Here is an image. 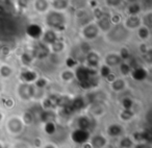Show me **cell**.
Wrapping results in <instances>:
<instances>
[{
    "mask_svg": "<svg viewBox=\"0 0 152 148\" xmlns=\"http://www.w3.org/2000/svg\"><path fill=\"white\" fill-rule=\"evenodd\" d=\"M41 23L46 28L53 29L59 34H65L71 26L72 20L70 13L50 10L40 18Z\"/></svg>",
    "mask_w": 152,
    "mask_h": 148,
    "instance_id": "cell-1",
    "label": "cell"
},
{
    "mask_svg": "<svg viewBox=\"0 0 152 148\" xmlns=\"http://www.w3.org/2000/svg\"><path fill=\"white\" fill-rule=\"evenodd\" d=\"M132 36L133 34L128 32L122 24H119V25H113L108 32L102 34L101 38L110 46L119 47L128 44L132 39Z\"/></svg>",
    "mask_w": 152,
    "mask_h": 148,
    "instance_id": "cell-2",
    "label": "cell"
},
{
    "mask_svg": "<svg viewBox=\"0 0 152 148\" xmlns=\"http://www.w3.org/2000/svg\"><path fill=\"white\" fill-rule=\"evenodd\" d=\"M3 126H4L5 133L13 138L20 137L21 135H23L26 129L19 114H12L10 116H7L3 122Z\"/></svg>",
    "mask_w": 152,
    "mask_h": 148,
    "instance_id": "cell-3",
    "label": "cell"
},
{
    "mask_svg": "<svg viewBox=\"0 0 152 148\" xmlns=\"http://www.w3.org/2000/svg\"><path fill=\"white\" fill-rule=\"evenodd\" d=\"M36 87L34 84H24L17 81L14 87V97L21 103H31L34 102V94Z\"/></svg>",
    "mask_w": 152,
    "mask_h": 148,
    "instance_id": "cell-4",
    "label": "cell"
},
{
    "mask_svg": "<svg viewBox=\"0 0 152 148\" xmlns=\"http://www.w3.org/2000/svg\"><path fill=\"white\" fill-rule=\"evenodd\" d=\"M78 37L79 40L92 44V43L99 40L102 37V34L100 32L96 21L92 20V21L88 22L87 24H85V25L80 26L78 28Z\"/></svg>",
    "mask_w": 152,
    "mask_h": 148,
    "instance_id": "cell-5",
    "label": "cell"
},
{
    "mask_svg": "<svg viewBox=\"0 0 152 148\" xmlns=\"http://www.w3.org/2000/svg\"><path fill=\"white\" fill-rule=\"evenodd\" d=\"M43 30H44V26L41 23L40 20L39 21L30 20L26 23L25 27H24V34H25L28 42H37V41H40Z\"/></svg>",
    "mask_w": 152,
    "mask_h": 148,
    "instance_id": "cell-6",
    "label": "cell"
},
{
    "mask_svg": "<svg viewBox=\"0 0 152 148\" xmlns=\"http://www.w3.org/2000/svg\"><path fill=\"white\" fill-rule=\"evenodd\" d=\"M40 71L36 67H20L17 70V81L24 84H34L40 76Z\"/></svg>",
    "mask_w": 152,
    "mask_h": 148,
    "instance_id": "cell-7",
    "label": "cell"
},
{
    "mask_svg": "<svg viewBox=\"0 0 152 148\" xmlns=\"http://www.w3.org/2000/svg\"><path fill=\"white\" fill-rule=\"evenodd\" d=\"M71 15V20L77 28H79L80 26L87 24L88 22L92 21L93 18H92L91 15V11L88 10L86 7H77V9L73 10V11L70 13Z\"/></svg>",
    "mask_w": 152,
    "mask_h": 148,
    "instance_id": "cell-8",
    "label": "cell"
},
{
    "mask_svg": "<svg viewBox=\"0 0 152 148\" xmlns=\"http://www.w3.org/2000/svg\"><path fill=\"white\" fill-rule=\"evenodd\" d=\"M104 135L110 140H117L127 133L126 125L119 121L110 122L104 127Z\"/></svg>",
    "mask_w": 152,
    "mask_h": 148,
    "instance_id": "cell-9",
    "label": "cell"
},
{
    "mask_svg": "<svg viewBox=\"0 0 152 148\" xmlns=\"http://www.w3.org/2000/svg\"><path fill=\"white\" fill-rule=\"evenodd\" d=\"M71 120L73 122L75 128L86 129V130H89L91 133L92 129H93L94 122L96 121L95 119H93L91 116H89L86 112L78 113V114L74 115V117Z\"/></svg>",
    "mask_w": 152,
    "mask_h": 148,
    "instance_id": "cell-10",
    "label": "cell"
},
{
    "mask_svg": "<svg viewBox=\"0 0 152 148\" xmlns=\"http://www.w3.org/2000/svg\"><path fill=\"white\" fill-rule=\"evenodd\" d=\"M81 64L88 68L97 70L99 66L102 64V53L98 49L92 48L89 52L85 54Z\"/></svg>",
    "mask_w": 152,
    "mask_h": 148,
    "instance_id": "cell-11",
    "label": "cell"
},
{
    "mask_svg": "<svg viewBox=\"0 0 152 148\" xmlns=\"http://www.w3.org/2000/svg\"><path fill=\"white\" fill-rule=\"evenodd\" d=\"M85 112L96 121H98L107 114V104L103 102H92L88 104Z\"/></svg>",
    "mask_w": 152,
    "mask_h": 148,
    "instance_id": "cell-12",
    "label": "cell"
},
{
    "mask_svg": "<svg viewBox=\"0 0 152 148\" xmlns=\"http://www.w3.org/2000/svg\"><path fill=\"white\" fill-rule=\"evenodd\" d=\"M50 10H51L50 0H31L30 14L34 17H37L40 19L41 17H43Z\"/></svg>",
    "mask_w": 152,
    "mask_h": 148,
    "instance_id": "cell-13",
    "label": "cell"
},
{
    "mask_svg": "<svg viewBox=\"0 0 152 148\" xmlns=\"http://www.w3.org/2000/svg\"><path fill=\"white\" fill-rule=\"evenodd\" d=\"M128 89H129L128 78L121 77V76H119V75L114 81H112V83L107 85L108 92L113 94H117V95L125 93L126 91H128Z\"/></svg>",
    "mask_w": 152,
    "mask_h": 148,
    "instance_id": "cell-14",
    "label": "cell"
},
{
    "mask_svg": "<svg viewBox=\"0 0 152 148\" xmlns=\"http://www.w3.org/2000/svg\"><path fill=\"white\" fill-rule=\"evenodd\" d=\"M150 76V68L144 65H140L137 67L132 68L129 78L137 84L145 83Z\"/></svg>",
    "mask_w": 152,
    "mask_h": 148,
    "instance_id": "cell-15",
    "label": "cell"
},
{
    "mask_svg": "<svg viewBox=\"0 0 152 148\" xmlns=\"http://www.w3.org/2000/svg\"><path fill=\"white\" fill-rule=\"evenodd\" d=\"M91 133H92L91 131L86 130V129H80V128H75V127H73V129H72L69 133V140L73 144H75V145L80 146L81 144L89 141Z\"/></svg>",
    "mask_w": 152,
    "mask_h": 148,
    "instance_id": "cell-16",
    "label": "cell"
},
{
    "mask_svg": "<svg viewBox=\"0 0 152 148\" xmlns=\"http://www.w3.org/2000/svg\"><path fill=\"white\" fill-rule=\"evenodd\" d=\"M89 142L92 148H106L110 145V141L102 131H92Z\"/></svg>",
    "mask_w": 152,
    "mask_h": 148,
    "instance_id": "cell-17",
    "label": "cell"
},
{
    "mask_svg": "<svg viewBox=\"0 0 152 148\" xmlns=\"http://www.w3.org/2000/svg\"><path fill=\"white\" fill-rule=\"evenodd\" d=\"M17 68L11 62H0V78L1 81H9L16 76Z\"/></svg>",
    "mask_w": 152,
    "mask_h": 148,
    "instance_id": "cell-18",
    "label": "cell"
},
{
    "mask_svg": "<svg viewBox=\"0 0 152 148\" xmlns=\"http://www.w3.org/2000/svg\"><path fill=\"white\" fill-rule=\"evenodd\" d=\"M50 53L53 54H59V55H65L66 52L69 50V43H68L67 39L65 38V34H61L54 43L48 46Z\"/></svg>",
    "mask_w": 152,
    "mask_h": 148,
    "instance_id": "cell-19",
    "label": "cell"
},
{
    "mask_svg": "<svg viewBox=\"0 0 152 148\" xmlns=\"http://www.w3.org/2000/svg\"><path fill=\"white\" fill-rule=\"evenodd\" d=\"M121 62H122V59H121L120 55L118 54L117 50H108L102 54V64L108 66L113 70L117 69V67L120 65Z\"/></svg>",
    "mask_w": 152,
    "mask_h": 148,
    "instance_id": "cell-20",
    "label": "cell"
},
{
    "mask_svg": "<svg viewBox=\"0 0 152 148\" xmlns=\"http://www.w3.org/2000/svg\"><path fill=\"white\" fill-rule=\"evenodd\" d=\"M57 81L61 85H72L73 83H75V71L65 67L59 68L57 71Z\"/></svg>",
    "mask_w": 152,
    "mask_h": 148,
    "instance_id": "cell-21",
    "label": "cell"
},
{
    "mask_svg": "<svg viewBox=\"0 0 152 148\" xmlns=\"http://www.w3.org/2000/svg\"><path fill=\"white\" fill-rule=\"evenodd\" d=\"M31 0H14L13 15L28 16L30 14Z\"/></svg>",
    "mask_w": 152,
    "mask_h": 148,
    "instance_id": "cell-22",
    "label": "cell"
},
{
    "mask_svg": "<svg viewBox=\"0 0 152 148\" xmlns=\"http://www.w3.org/2000/svg\"><path fill=\"white\" fill-rule=\"evenodd\" d=\"M145 10L146 7L143 4V2L137 1V2L126 3L125 7H123L122 12L124 14V16H140Z\"/></svg>",
    "mask_w": 152,
    "mask_h": 148,
    "instance_id": "cell-23",
    "label": "cell"
},
{
    "mask_svg": "<svg viewBox=\"0 0 152 148\" xmlns=\"http://www.w3.org/2000/svg\"><path fill=\"white\" fill-rule=\"evenodd\" d=\"M122 25L126 28L131 34L135 32L140 26H142V19L141 16H124Z\"/></svg>",
    "mask_w": 152,
    "mask_h": 148,
    "instance_id": "cell-24",
    "label": "cell"
},
{
    "mask_svg": "<svg viewBox=\"0 0 152 148\" xmlns=\"http://www.w3.org/2000/svg\"><path fill=\"white\" fill-rule=\"evenodd\" d=\"M129 135H130L131 139L133 140V142L135 144L142 143V142H149V143H151V140H152L151 131L147 128L135 129V130H133Z\"/></svg>",
    "mask_w": 152,
    "mask_h": 148,
    "instance_id": "cell-25",
    "label": "cell"
},
{
    "mask_svg": "<svg viewBox=\"0 0 152 148\" xmlns=\"http://www.w3.org/2000/svg\"><path fill=\"white\" fill-rule=\"evenodd\" d=\"M87 102H86V99L83 97V94H78V95H72L71 101H70V106L73 110V112L76 114L78 113H83L86 111V108H87Z\"/></svg>",
    "mask_w": 152,
    "mask_h": 148,
    "instance_id": "cell-26",
    "label": "cell"
},
{
    "mask_svg": "<svg viewBox=\"0 0 152 148\" xmlns=\"http://www.w3.org/2000/svg\"><path fill=\"white\" fill-rule=\"evenodd\" d=\"M117 117H118V121L123 124H128L134 121L137 117V113L133 110H126V108H119L118 113H117Z\"/></svg>",
    "mask_w": 152,
    "mask_h": 148,
    "instance_id": "cell-27",
    "label": "cell"
},
{
    "mask_svg": "<svg viewBox=\"0 0 152 148\" xmlns=\"http://www.w3.org/2000/svg\"><path fill=\"white\" fill-rule=\"evenodd\" d=\"M14 56V46L11 43L1 41L0 42V62H10Z\"/></svg>",
    "mask_w": 152,
    "mask_h": 148,
    "instance_id": "cell-28",
    "label": "cell"
},
{
    "mask_svg": "<svg viewBox=\"0 0 152 148\" xmlns=\"http://www.w3.org/2000/svg\"><path fill=\"white\" fill-rule=\"evenodd\" d=\"M61 36V34H57L55 30L50 29V28L44 27L43 34H42L41 39H40V42H42L43 44L46 45V46H49V45H51L52 43H54Z\"/></svg>",
    "mask_w": 152,
    "mask_h": 148,
    "instance_id": "cell-29",
    "label": "cell"
},
{
    "mask_svg": "<svg viewBox=\"0 0 152 148\" xmlns=\"http://www.w3.org/2000/svg\"><path fill=\"white\" fill-rule=\"evenodd\" d=\"M17 100L14 96L11 95H1L0 98V108H2L5 112H9V111H13L14 108L17 106Z\"/></svg>",
    "mask_w": 152,
    "mask_h": 148,
    "instance_id": "cell-30",
    "label": "cell"
},
{
    "mask_svg": "<svg viewBox=\"0 0 152 148\" xmlns=\"http://www.w3.org/2000/svg\"><path fill=\"white\" fill-rule=\"evenodd\" d=\"M137 42H150L151 40V28L142 25L133 32Z\"/></svg>",
    "mask_w": 152,
    "mask_h": 148,
    "instance_id": "cell-31",
    "label": "cell"
},
{
    "mask_svg": "<svg viewBox=\"0 0 152 148\" xmlns=\"http://www.w3.org/2000/svg\"><path fill=\"white\" fill-rule=\"evenodd\" d=\"M101 5L108 11H122L126 2L125 0H100Z\"/></svg>",
    "mask_w": 152,
    "mask_h": 148,
    "instance_id": "cell-32",
    "label": "cell"
},
{
    "mask_svg": "<svg viewBox=\"0 0 152 148\" xmlns=\"http://www.w3.org/2000/svg\"><path fill=\"white\" fill-rule=\"evenodd\" d=\"M58 130V124L57 121H47V122L42 123V133L46 137H53L56 135Z\"/></svg>",
    "mask_w": 152,
    "mask_h": 148,
    "instance_id": "cell-33",
    "label": "cell"
},
{
    "mask_svg": "<svg viewBox=\"0 0 152 148\" xmlns=\"http://www.w3.org/2000/svg\"><path fill=\"white\" fill-rule=\"evenodd\" d=\"M51 10L58 12H67L70 13L71 11V1L70 0H50Z\"/></svg>",
    "mask_w": 152,
    "mask_h": 148,
    "instance_id": "cell-34",
    "label": "cell"
},
{
    "mask_svg": "<svg viewBox=\"0 0 152 148\" xmlns=\"http://www.w3.org/2000/svg\"><path fill=\"white\" fill-rule=\"evenodd\" d=\"M34 86L37 89L48 91L49 88L52 86V79L49 76H47V75H45V74H40V76H39L38 78H37V81L34 83Z\"/></svg>",
    "mask_w": 152,
    "mask_h": 148,
    "instance_id": "cell-35",
    "label": "cell"
},
{
    "mask_svg": "<svg viewBox=\"0 0 152 148\" xmlns=\"http://www.w3.org/2000/svg\"><path fill=\"white\" fill-rule=\"evenodd\" d=\"M19 115H20V117H21V120H22V122L24 123L25 127L32 126L37 120L36 115H34V113L32 112L31 110H27V108L23 110Z\"/></svg>",
    "mask_w": 152,
    "mask_h": 148,
    "instance_id": "cell-36",
    "label": "cell"
},
{
    "mask_svg": "<svg viewBox=\"0 0 152 148\" xmlns=\"http://www.w3.org/2000/svg\"><path fill=\"white\" fill-rule=\"evenodd\" d=\"M119 104H120V108H126V110L135 111V108H137V99H134V98L131 97V96L125 95L120 99ZM135 112H137V111H135Z\"/></svg>",
    "mask_w": 152,
    "mask_h": 148,
    "instance_id": "cell-37",
    "label": "cell"
},
{
    "mask_svg": "<svg viewBox=\"0 0 152 148\" xmlns=\"http://www.w3.org/2000/svg\"><path fill=\"white\" fill-rule=\"evenodd\" d=\"M135 145V143L133 142V140L131 139L130 135L129 133H126L123 137L119 138V139L116 140V148H133Z\"/></svg>",
    "mask_w": 152,
    "mask_h": 148,
    "instance_id": "cell-38",
    "label": "cell"
},
{
    "mask_svg": "<svg viewBox=\"0 0 152 148\" xmlns=\"http://www.w3.org/2000/svg\"><path fill=\"white\" fill-rule=\"evenodd\" d=\"M96 23H97L98 27H99V29L102 34H105L106 32H108V30L110 29V27L113 26L110 21V13L106 14L105 16H103V17L100 18V19H98L97 21H96Z\"/></svg>",
    "mask_w": 152,
    "mask_h": 148,
    "instance_id": "cell-39",
    "label": "cell"
},
{
    "mask_svg": "<svg viewBox=\"0 0 152 148\" xmlns=\"http://www.w3.org/2000/svg\"><path fill=\"white\" fill-rule=\"evenodd\" d=\"M131 66L129 65L127 62H121L120 65L117 67V74L121 77H125V78H129L131 73Z\"/></svg>",
    "mask_w": 152,
    "mask_h": 148,
    "instance_id": "cell-40",
    "label": "cell"
},
{
    "mask_svg": "<svg viewBox=\"0 0 152 148\" xmlns=\"http://www.w3.org/2000/svg\"><path fill=\"white\" fill-rule=\"evenodd\" d=\"M80 65V63L78 62V59H76L75 57L73 56L72 54H67L64 56L63 59V67L68 68V69H72L75 70L76 68Z\"/></svg>",
    "mask_w": 152,
    "mask_h": 148,
    "instance_id": "cell-41",
    "label": "cell"
},
{
    "mask_svg": "<svg viewBox=\"0 0 152 148\" xmlns=\"http://www.w3.org/2000/svg\"><path fill=\"white\" fill-rule=\"evenodd\" d=\"M117 51H118V54L120 55L122 62H127L132 55V51H131V48L129 47L128 44L119 46Z\"/></svg>",
    "mask_w": 152,
    "mask_h": 148,
    "instance_id": "cell-42",
    "label": "cell"
},
{
    "mask_svg": "<svg viewBox=\"0 0 152 148\" xmlns=\"http://www.w3.org/2000/svg\"><path fill=\"white\" fill-rule=\"evenodd\" d=\"M124 19V14L122 11H110V21L112 25H119L122 24Z\"/></svg>",
    "mask_w": 152,
    "mask_h": 148,
    "instance_id": "cell-43",
    "label": "cell"
},
{
    "mask_svg": "<svg viewBox=\"0 0 152 148\" xmlns=\"http://www.w3.org/2000/svg\"><path fill=\"white\" fill-rule=\"evenodd\" d=\"M141 19H142V24L149 28H152V10L151 7L146 9L143 13L141 14Z\"/></svg>",
    "mask_w": 152,
    "mask_h": 148,
    "instance_id": "cell-44",
    "label": "cell"
},
{
    "mask_svg": "<svg viewBox=\"0 0 152 148\" xmlns=\"http://www.w3.org/2000/svg\"><path fill=\"white\" fill-rule=\"evenodd\" d=\"M39 119L42 123L47 122V121H56V113H55V111H42L39 114Z\"/></svg>",
    "mask_w": 152,
    "mask_h": 148,
    "instance_id": "cell-45",
    "label": "cell"
},
{
    "mask_svg": "<svg viewBox=\"0 0 152 148\" xmlns=\"http://www.w3.org/2000/svg\"><path fill=\"white\" fill-rule=\"evenodd\" d=\"M108 13H110V11L106 10L104 7H102V5H99V7H95V9L91 11V15L94 21H97L98 19L102 18L103 16H105L106 14H108Z\"/></svg>",
    "mask_w": 152,
    "mask_h": 148,
    "instance_id": "cell-46",
    "label": "cell"
},
{
    "mask_svg": "<svg viewBox=\"0 0 152 148\" xmlns=\"http://www.w3.org/2000/svg\"><path fill=\"white\" fill-rule=\"evenodd\" d=\"M151 50L152 49H151L150 42H137V53H139V55H143Z\"/></svg>",
    "mask_w": 152,
    "mask_h": 148,
    "instance_id": "cell-47",
    "label": "cell"
},
{
    "mask_svg": "<svg viewBox=\"0 0 152 148\" xmlns=\"http://www.w3.org/2000/svg\"><path fill=\"white\" fill-rule=\"evenodd\" d=\"M113 71H114V70H113L112 68H110L108 66L104 65V64H101V65L99 66V68L97 69L98 76H99L100 78L102 79V81H103V79L105 78L106 76H107L108 74L112 73Z\"/></svg>",
    "mask_w": 152,
    "mask_h": 148,
    "instance_id": "cell-48",
    "label": "cell"
},
{
    "mask_svg": "<svg viewBox=\"0 0 152 148\" xmlns=\"http://www.w3.org/2000/svg\"><path fill=\"white\" fill-rule=\"evenodd\" d=\"M99 5H101V1L100 0H85V7L88 10H90V11L99 7Z\"/></svg>",
    "mask_w": 152,
    "mask_h": 148,
    "instance_id": "cell-49",
    "label": "cell"
},
{
    "mask_svg": "<svg viewBox=\"0 0 152 148\" xmlns=\"http://www.w3.org/2000/svg\"><path fill=\"white\" fill-rule=\"evenodd\" d=\"M0 3L4 7V9L9 12L10 15H13V7L14 0H0Z\"/></svg>",
    "mask_w": 152,
    "mask_h": 148,
    "instance_id": "cell-50",
    "label": "cell"
},
{
    "mask_svg": "<svg viewBox=\"0 0 152 148\" xmlns=\"http://www.w3.org/2000/svg\"><path fill=\"white\" fill-rule=\"evenodd\" d=\"M44 143H45V140L42 137H34V140H32L31 146L32 148H42Z\"/></svg>",
    "mask_w": 152,
    "mask_h": 148,
    "instance_id": "cell-51",
    "label": "cell"
},
{
    "mask_svg": "<svg viewBox=\"0 0 152 148\" xmlns=\"http://www.w3.org/2000/svg\"><path fill=\"white\" fill-rule=\"evenodd\" d=\"M13 144L15 145L16 148H32L31 144L26 141H23V140H18L17 142H15Z\"/></svg>",
    "mask_w": 152,
    "mask_h": 148,
    "instance_id": "cell-52",
    "label": "cell"
},
{
    "mask_svg": "<svg viewBox=\"0 0 152 148\" xmlns=\"http://www.w3.org/2000/svg\"><path fill=\"white\" fill-rule=\"evenodd\" d=\"M117 77H118V74H117V72L114 70V71H113L112 73L108 74L107 76H106L105 78L103 79V81L106 84V85H108V84H110V83H112V81H114L115 79L117 78Z\"/></svg>",
    "mask_w": 152,
    "mask_h": 148,
    "instance_id": "cell-53",
    "label": "cell"
},
{
    "mask_svg": "<svg viewBox=\"0 0 152 148\" xmlns=\"http://www.w3.org/2000/svg\"><path fill=\"white\" fill-rule=\"evenodd\" d=\"M42 148H59L58 145L56 143L52 141H45L44 145L42 146Z\"/></svg>",
    "mask_w": 152,
    "mask_h": 148,
    "instance_id": "cell-54",
    "label": "cell"
},
{
    "mask_svg": "<svg viewBox=\"0 0 152 148\" xmlns=\"http://www.w3.org/2000/svg\"><path fill=\"white\" fill-rule=\"evenodd\" d=\"M133 148H152V145L149 142H142V143H137Z\"/></svg>",
    "mask_w": 152,
    "mask_h": 148,
    "instance_id": "cell-55",
    "label": "cell"
},
{
    "mask_svg": "<svg viewBox=\"0 0 152 148\" xmlns=\"http://www.w3.org/2000/svg\"><path fill=\"white\" fill-rule=\"evenodd\" d=\"M5 118H7V113H5V111H3L2 108H0V125L3 124Z\"/></svg>",
    "mask_w": 152,
    "mask_h": 148,
    "instance_id": "cell-56",
    "label": "cell"
},
{
    "mask_svg": "<svg viewBox=\"0 0 152 148\" xmlns=\"http://www.w3.org/2000/svg\"><path fill=\"white\" fill-rule=\"evenodd\" d=\"M79 147H80V148H92V146H91V144H90V142L88 141V142H86V143L81 144Z\"/></svg>",
    "mask_w": 152,
    "mask_h": 148,
    "instance_id": "cell-57",
    "label": "cell"
},
{
    "mask_svg": "<svg viewBox=\"0 0 152 148\" xmlns=\"http://www.w3.org/2000/svg\"><path fill=\"white\" fill-rule=\"evenodd\" d=\"M5 146H7L5 145V143L2 141V140L0 139V148H5Z\"/></svg>",
    "mask_w": 152,
    "mask_h": 148,
    "instance_id": "cell-58",
    "label": "cell"
},
{
    "mask_svg": "<svg viewBox=\"0 0 152 148\" xmlns=\"http://www.w3.org/2000/svg\"><path fill=\"white\" fill-rule=\"evenodd\" d=\"M137 1H142V0H125L126 3H130V2H137Z\"/></svg>",
    "mask_w": 152,
    "mask_h": 148,
    "instance_id": "cell-59",
    "label": "cell"
},
{
    "mask_svg": "<svg viewBox=\"0 0 152 148\" xmlns=\"http://www.w3.org/2000/svg\"><path fill=\"white\" fill-rule=\"evenodd\" d=\"M5 148H16V147H15V145H14V144H11V145L5 146Z\"/></svg>",
    "mask_w": 152,
    "mask_h": 148,
    "instance_id": "cell-60",
    "label": "cell"
},
{
    "mask_svg": "<svg viewBox=\"0 0 152 148\" xmlns=\"http://www.w3.org/2000/svg\"><path fill=\"white\" fill-rule=\"evenodd\" d=\"M106 148H110V146H107V147H106Z\"/></svg>",
    "mask_w": 152,
    "mask_h": 148,
    "instance_id": "cell-61",
    "label": "cell"
},
{
    "mask_svg": "<svg viewBox=\"0 0 152 148\" xmlns=\"http://www.w3.org/2000/svg\"><path fill=\"white\" fill-rule=\"evenodd\" d=\"M0 83H2V81H1V78H0Z\"/></svg>",
    "mask_w": 152,
    "mask_h": 148,
    "instance_id": "cell-62",
    "label": "cell"
}]
</instances>
